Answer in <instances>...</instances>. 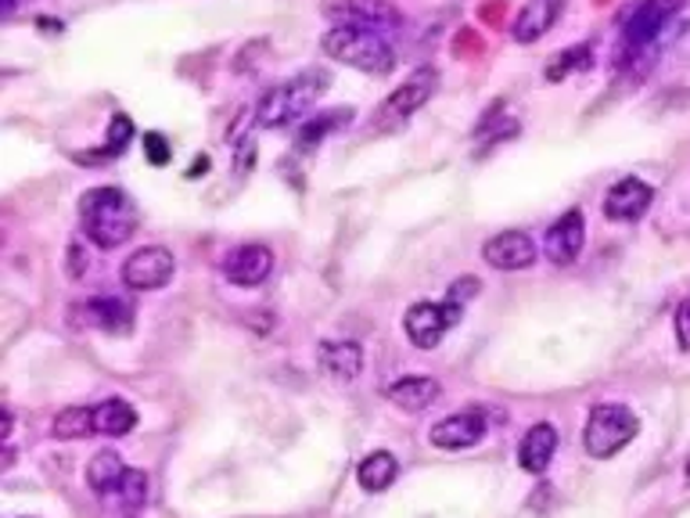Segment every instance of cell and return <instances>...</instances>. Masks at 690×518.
I'll return each instance as SVG.
<instances>
[{"mask_svg": "<svg viewBox=\"0 0 690 518\" xmlns=\"http://www.w3.org/2000/svg\"><path fill=\"white\" fill-rule=\"evenodd\" d=\"M137 206L127 191L119 188H90L80 198V223L83 235L98 249H119L127 246L137 231Z\"/></svg>", "mask_w": 690, "mask_h": 518, "instance_id": "cell-1", "label": "cell"}, {"mask_svg": "<svg viewBox=\"0 0 690 518\" xmlns=\"http://www.w3.org/2000/svg\"><path fill=\"white\" fill-rule=\"evenodd\" d=\"M328 87H331L328 69H302L299 76H291V80L270 87L267 94H259L256 101V116H252L256 127L281 130L288 123H296V119H302L328 94Z\"/></svg>", "mask_w": 690, "mask_h": 518, "instance_id": "cell-2", "label": "cell"}, {"mask_svg": "<svg viewBox=\"0 0 690 518\" xmlns=\"http://www.w3.org/2000/svg\"><path fill=\"white\" fill-rule=\"evenodd\" d=\"M320 48H324L328 58L342 62L349 69L360 72H374L386 76L396 66V51L392 43L374 33V29H360V26H331L324 37H320Z\"/></svg>", "mask_w": 690, "mask_h": 518, "instance_id": "cell-3", "label": "cell"}, {"mask_svg": "<svg viewBox=\"0 0 690 518\" xmlns=\"http://www.w3.org/2000/svg\"><path fill=\"white\" fill-rule=\"evenodd\" d=\"M687 8V0H640V4L626 14L622 40H619V66L637 62L640 51H648L651 43L666 33L672 19Z\"/></svg>", "mask_w": 690, "mask_h": 518, "instance_id": "cell-4", "label": "cell"}, {"mask_svg": "<svg viewBox=\"0 0 690 518\" xmlns=\"http://www.w3.org/2000/svg\"><path fill=\"white\" fill-rule=\"evenodd\" d=\"M640 432V421L630 407L622 404H597L587 418V432H582V444H587L590 457H616L622 447H630Z\"/></svg>", "mask_w": 690, "mask_h": 518, "instance_id": "cell-5", "label": "cell"}, {"mask_svg": "<svg viewBox=\"0 0 690 518\" xmlns=\"http://www.w3.org/2000/svg\"><path fill=\"white\" fill-rule=\"evenodd\" d=\"M436 90H439V72H436L432 66H421L418 72H410V76H407V83H403V87H396L392 94H389L386 101H381V109H378V116H374L371 130H374V133H389V130H396V127H403L413 112L424 109V104L432 101Z\"/></svg>", "mask_w": 690, "mask_h": 518, "instance_id": "cell-6", "label": "cell"}, {"mask_svg": "<svg viewBox=\"0 0 690 518\" xmlns=\"http://www.w3.org/2000/svg\"><path fill=\"white\" fill-rule=\"evenodd\" d=\"M460 317H464V307L453 299H442V302H413L403 317V328H407V339L418 346V349H436L442 342V335H447L453 325H460Z\"/></svg>", "mask_w": 690, "mask_h": 518, "instance_id": "cell-7", "label": "cell"}, {"mask_svg": "<svg viewBox=\"0 0 690 518\" xmlns=\"http://www.w3.org/2000/svg\"><path fill=\"white\" fill-rule=\"evenodd\" d=\"M324 14L339 19V26L374 29V33H381V37L403 26V14L396 11L392 0H328Z\"/></svg>", "mask_w": 690, "mask_h": 518, "instance_id": "cell-8", "label": "cell"}, {"mask_svg": "<svg viewBox=\"0 0 690 518\" xmlns=\"http://www.w3.org/2000/svg\"><path fill=\"white\" fill-rule=\"evenodd\" d=\"M173 252L162 246H148L137 249L127 263H122V285L133 288V292H156V288L170 285L173 278Z\"/></svg>", "mask_w": 690, "mask_h": 518, "instance_id": "cell-9", "label": "cell"}, {"mask_svg": "<svg viewBox=\"0 0 690 518\" xmlns=\"http://www.w3.org/2000/svg\"><path fill=\"white\" fill-rule=\"evenodd\" d=\"M582 241H587V217H582V209H569L564 217H558L554 223H550V231L543 238L547 259L550 263H558V267H569L579 259Z\"/></svg>", "mask_w": 690, "mask_h": 518, "instance_id": "cell-10", "label": "cell"}, {"mask_svg": "<svg viewBox=\"0 0 690 518\" xmlns=\"http://www.w3.org/2000/svg\"><path fill=\"white\" fill-rule=\"evenodd\" d=\"M651 202H654V191H651L648 180L622 177L619 185L604 195V217L616 220V223H633L651 209Z\"/></svg>", "mask_w": 690, "mask_h": 518, "instance_id": "cell-11", "label": "cell"}, {"mask_svg": "<svg viewBox=\"0 0 690 518\" xmlns=\"http://www.w3.org/2000/svg\"><path fill=\"white\" fill-rule=\"evenodd\" d=\"M482 259L493 270H526L536 263V241L526 231H500L482 246Z\"/></svg>", "mask_w": 690, "mask_h": 518, "instance_id": "cell-12", "label": "cell"}, {"mask_svg": "<svg viewBox=\"0 0 690 518\" xmlns=\"http://www.w3.org/2000/svg\"><path fill=\"white\" fill-rule=\"evenodd\" d=\"M273 270V252L267 246H241L223 259V273L230 285L241 288H256L270 278Z\"/></svg>", "mask_w": 690, "mask_h": 518, "instance_id": "cell-13", "label": "cell"}, {"mask_svg": "<svg viewBox=\"0 0 690 518\" xmlns=\"http://www.w3.org/2000/svg\"><path fill=\"white\" fill-rule=\"evenodd\" d=\"M486 436V415L482 410H460V415L442 418L432 429V444L442 450H468Z\"/></svg>", "mask_w": 690, "mask_h": 518, "instance_id": "cell-14", "label": "cell"}, {"mask_svg": "<svg viewBox=\"0 0 690 518\" xmlns=\"http://www.w3.org/2000/svg\"><path fill=\"white\" fill-rule=\"evenodd\" d=\"M561 8H564L561 0H526V4H521V11L514 14V22H511V37L518 43L543 40L550 29L558 26Z\"/></svg>", "mask_w": 690, "mask_h": 518, "instance_id": "cell-15", "label": "cell"}, {"mask_svg": "<svg viewBox=\"0 0 690 518\" xmlns=\"http://www.w3.org/2000/svg\"><path fill=\"white\" fill-rule=\"evenodd\" d=\"M558 450V429L550 421H540V425H532V429L526 432V439H521V447H518V461L526 471H532V476H543L547 465H550V457H554Z\"/></svg>", "mask_w": 690, "mask_h": 518, "instance_id": "cell-16", "label": "cell"}, {"mask_svg": "<svg viewBox=\"0 0 690 518\" xmlns=\"http://www.w3.org/2000/svg\"><path fill=\"white\" fill-rule=\"evenodd\" d=\"M317 360L324 375H331L334 382H352L363 371V349L357 342H320Z\"/></svg>", "mask_w": 690, "mask_h": 518, "instance_id": "cell-17", "label": "cell"}, {"mask_svg": "<svg viewBox=\"0 0 690 518\" xmlns=\"http://www.w3.org/2000/svg\"><path fill=\"white\" fill-rule=\"evenodd\" d=\"M76 313H83V321L90 325V328H101V331H130V317H133V310L127 307V302L122 299H116V296H98V299H87L83 307H76Z\"/></svg>", "mask_w": 690, "mask_h": 518, "instance_id": "cell-18", "label": "cell"}, {"mask_svg": "<svg viewBox=\"0 0 690 518\" xmlns=\"http://www.w3.org/2000/svg\"><path fill=\"white\" fill-rule=\"evenodd\" d=\"M439 392H442V386L436 382V378H428V375H410V378H400V382H392V386H389V400H392L396 407L410 410V415H418V410L432 407V404L439 400Z\"/></svg>", "mask_w": 690, "mask_h": 518, "instance_id": "cell-19", "label": "cell"}, {"mask_svg": "<svg viewBox=\"0 0 690 518\" xmlns=\"http://www.w3.org/2000/svg\"><path fill=\"white\" fill-rule=\"evenodd\" d=\"M122 476H127V465H122V457L116 450H101L94 461L87 465V482L101 500H109L119 490Z\"/></svg>", "mask_w": 690, "mask_h": 518, "instance_id": "cell-20", "label": "cell"}, {"mask_svg": "<svg viewBox=\"0 0 690 518\" xmlns=\"http://www.w3.org/2000/svg\"><path fill=\"white\" fill-rule=\"evenodd\" d=\"M396 476H400V461L389 454V450H374V454H367L360 468H357V479L367 494H381V490H389V486L396 482Z\"/></svg>", "mask_w": 690, "mask_h": 518, "instance_id": "cell-21", "label": "cell"}, {"mask_svg": "<svg viewBox=\"0 0 690 518\" xmlns=\"http://www.w3.org/2000/svg\"><path fill=\"white\" fill-rule=\"evenodd\" d=\"M133 425H137V410L127 404V400H101L94 407V429L98 436H127L133 432Z\"/></svg>", "mask_w": 690, "mask_h": 518, "instance_id": "cell-22", "label": "cell"}, {"mask_svg": "<svg viewBox=\"0 0 690 518\" xmlns=\"http://www.w3.org/2000/svg\"><path fill=\"white\" fill-rule=\"evenodd\" d=\"M352 116H357L352 109H331V112H320L317 119H310V123H306V127L299 130V137H296V148H299V151H313V148H317L320 141H324V137H328L331 130L346 127Z\"/></svg>", "mask_w": 690, "mask_h": 518, "instance_id": "cell-23", "label": "cell"}, {"mask_svg": "<svg viewBox=\"0 0 690 518\" xmlns=\"http://www.w3.org/2000/svg\"><path fill=\"white\" fill-rule=\"evenodd\" d=\"M51 436L54 439H83V436H98L94 429V407H66L61 415L51 421Z\"/></svg>", "mask_w": 690, "mask_h": 518, "instance_id": "cell-24", "label": "cell"}, {"mask_svg": "<svg viewBox=\"0 0 690 518\" xmlns=\"http://www.w3.org/2000/svg\"><path fill=\"white\" fill-rule=\"evenodd\" d=\"M109 505H119L122 511H137L148 505V476L141 468H127V476H122L119 490L109 497Z\"/></svg>", "mask_w": 690, "mask_h": 518, "instance_id": "cell-25", "label": "cell"}, {"mask_svg": "<svg viewBox=\"0 0 690 518\" xmlns=\"http://www.w3.org/2000/svg\"><path fill=\"white\" fill-rule=\"evenodd\" d=\"M590 62H593V51H590V43H576V48H564L554 62L547 66V80L550 83H558V80H564V76H569L572 69H590Z\"/></svg>", "mask_w": 690, "mask_h": 518, "instance_id": "cell-26", "label": "cell"}, {"mask_svg": "<svg viewBox=\"0 0 690 518\" xmlns=\"http://www.w3.org/2000/svg\"><path fill=\"white\" fill-rule=\"evenodd\" d=\"M130 137H133V123H130V116H112V123H109V137H104V156H119L122 148L130 145Z\"/></svg>", "mask_w": 690, "mask_h": 518, "instance_id": "cell-27", "label": "cell"}, {"mask_svg": "<svg viewBox=\"0 0 690 518\" xmlns=\"http://www.w3.org/2000/svg\"><path fill=\"white\" fill-rule=\"evenodd\" d=\"M144 156H148L151 166H166L173 156V145L166 141L162 133H144Z\"/></svg>", "mask_w": 690, "mask_h": 518, "instance_id": "cell-28", "label": "cell"}, {"mask_svg": "<svg viewBox=\"0 0 690 518\" xmlns=\"http://www.w3.org/2000/svg\"><path fill=\"white\" fill-rule=\"evenodd\" d=\"M471 296H479V278H460V281H453L447 299H453V302H460V307H464Z\"/></svg>", "mask_w": 690, "mask_h": 518, "instance_id": "cell-29", "label": "cell"}, {"mask_svg": "<svg viewBox=\"0 0 690 518\" xmlns=\"http://www.w3.org/2000/svg\"><path fill=\"white\" fill-rule=\"evenodd\" d=\"M677 339L683 349H690V299H683L677 310Z\"/></svg>", "mask_w": 690, "mask_h": 518, "instance_id": "cell-30", "label": "cell"}, {"mask_svg": "<svg viewBox=\"0 0 690 518\" xmlns=\"http://www.w3.org/2000/svg\"><path fill=\"white\" fill-rule=\"evenodd\" d=\"M206 170H209V156H202V159H194V162H191V170H188V180H198V177H206Z\"/></svg>", "mask_w": 690, "mask_h": 518, "instance_id": "cell-31", "label": "cell"}, {"mask_svg": "<svg viewBox=\"0 0 690 518\" xmlns=\"http://www.w3.org/2000/svg\"><path fill=\"white\" fill-rule=\"evenodd\" d=\"M19 4H26V0H0V14H4V19H11V14L19 11Z\"/></svg>", "mask_w": 690, "mask_h": 518, "instance_id": "cell-32", "label": "cell"}, {"mask_svg": "<svg viewBox=\"0 0 690 518\" xmlns=\"http://www.w3.org/2000/svg\"><path fill=\"white\" fill-rule=\"evenodd\" d=\"M683 476H687V486H690V461H687V468H683Z\"/></svg>", "mask_w": 690, "mask_h": 518, "instance_id": "cell-33", "label": "cell"}]
</instances>
